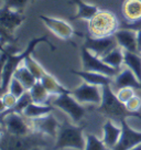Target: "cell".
<instances>
[{
  "mask_svg": "<svg viewBox=\"0 0 141 150\" xmlns=\"http://www.w3.org/2000/svg\"><path fill=\"white\" fill-rule=\"evenodd\" d=\"M47 43L52 51H55L56 47H54L47 39V35L38 37L32 39L29 42L27 49L22 52H19L17 54H7L5 52H1V64H2V71H1V94L8 92L9 84L11 79L13 77L14 71L20 66V64L25 60V57L31 55L34 51L35 47L39 43Z\"/></svg>",
  "mask_w": 141,
  "mask_h": 150,
  "instance_id": "obj_1",
  "label": "cell"
},
{
  "mask_svg": "<svg viewBox=\"0 0 141 150\" xmlns=\"http://www.w3.org/2000/svg\"><path fill=\"white\" fill-rule=\"evenodd\" d=\"M103 98L102 103L99 104L97 112L104 115L106 118L111 120L120 122L122 119H127L129 117H136L141 119L140 112H130L126 105L118 99L117 95L111 88V85H105L102 87Z\"/></svg>",
  "mask_w": 141,
  "mask_h": 150,
  "instance_id": "obj_2",
  "label": "cell"
},
{
  "mask_svg": "<svg viewBox=\"0 0 141 150\" xmlns=\"http://www.w3.org/2000/svg\"><path fill=\"white\" fill-rule=\"evenodd\" d=\"M87 29L90 37L108 38L113 37L120 29V22L113 11L99 10L90 21H87Z\"/></svg>",
  "mask_w": 141,
  "mask_h": 150,
  "instance_id": "obj_3",
  "label": "cell"
},
{
  "mask_svg": "<svg viewBox=\"0 0 141 150\" xmlns=\"http://www.w3.org/2000/svg\"><path fill=\"white\" fill-rule=\"evenodd\" d=\"M86 139L83 136V127L75 126L67 120L60 124L57 130L56 142L53 150H61L65 148H73L76 150H84Z\"/></svg>",
  "mask_w": 141,
  "mask_h": 150,
  "instance_id": "obj_4",
  "label": "cell"
},
{
  "mask_svg": "<svg viewBox=\"0 0 141 150\" xmlns=\"http://www.w3.org/2000/svg\"><path fill=\"white\" fill-rule=\"evenodd\" d=\"M42 136L43 135L34 131L27 136H16L2 129L0 150H32L35 147L47 146V142L43 139Z\"/></svg>",
  "mask_w": 141,
  "mask_h": 150,
  "instance_id": "obj_5",
  "label": "cell"
},
{
  "mask_svg": "<svg viewBox=\"0 0 141 150\" xmlns=\"http://www.w3.org/2000/svg\"><path fill=\"white\" fill-rule=\"evenodd\" d=\"M25 20L21 12L9 9L1 6L0 9V33H1V47L8 43H17L18 38L13 37L14 30Z\"/></svg>",
  "mask_w": 141,
  "mask_h": 150,
  "instance_id": "obj_6",
  "label": "cell"
},
{
  "mask_svg": "<svg viewBox=\"0 0 141 150\" xmlns=\"http://www.w3.org/2000/svg\"><path fill=\"white\" fill-rule=\"evenodd\" d=\"M80 59H82V64H83L84 71L97 72V73H102L110 77H115L121 71L107 65L100 57L96 56L84 45L80 47Z\"/></svg>",
  "mask_w": 141,
  "mask_h": 150,
  "instance_id": "obj_7",
  "label": "cell"
},
{
  "mask_svg": "<svg viewBox=\"0 0 141 150\" xmlns=\"http://www.w3.org/2000/svg\"><path fill=\"white\" fill-rule=\"evenodd\" d=\"M51 104L54 107L62 109L63 112L67 114L75 122H80L85 115V109L77 99L70 93L57 95L52 99Z\"/></svg>",
  "mask_w": 141,
  "mask_h": 150,
  "instance_id": "obj_8",
  "label": "cell"
},
{
  "mask_svg": "<svg viewBox=\"0 0 141 150\" xmlns=\"http://www.w3.org/2000/svg\"><path fill=\"white\" fill-rule=\"evenodd\" d=\"M24 116L17 112H11L1 117V128L16 136H27L33 132L30 124L24 120Z\"/></svg>",
  "mask_w": 141,
  "mask_h": 150,
  "instance_id": "obj_9",
  "label": "cell"
},
{
  "mask_svg": "<svg viewBox=\"0 0 141 150\" xmlns=\"http://www.w3.org/2000/svg\"><path fill=\"white\" fill-rule=\"evenodd\" d=\"M83 37L85 38V42L83 45L100 59L104 57L106 54H108L116 47H118L116 38L114 35L108 38H94L88 34V35H83Z\"/></svg>",
  "mask_w": 141,
  "mask_h": 150,
  "instance_id": "obj_10",
  "label": "cell"
},
{
  "mask_svg": "<svg viewBox=\"0 0 141 150\" xmlns=\"http://www.w3.org/2000/svg\"><path fill=\"white\" fill-rule=\"evenodd\" d=\"M98 87L99 86L83 82L78 87H76L75 89H72V95L80 104L90 103V104L99 105V104L102 103L103 92H100Z\"/></svg>",
  "mask_w": 141,
  "mask_h": 150,
  "instance_id": "obj_11",
  "label": "cell"
},
{
  "mask_svg": "<svg viewBox=\"0 0 141 150\" xmlns=\"http://www.w3.org/2000/svg\"><path fill=\"white\" fill-rule=\"evenodd\" d=\"M119 122L121 127V136L113 150H129L136 146L141 145V131L132 129L126 119H122Z\"/></svg>",
  "mask_w": 141,
  "mask_h": 150,
  "instance_id": "obj_12",
  "label": "cell"
},
{
  "mask_svg": "<svg viewBox=\"0 0 141 150\" xmlns=\"http://www.w3.org/2000/svg\"><path fill=\"white\" fill-rule=\"evenodd\" d=\"M39 18L42 20L43 23L47 25V29L54 35H56L62 40H70L74 33H77L74 31V29L72 28L70 23H67L66 21L62 20V19L52 18V17H47L44 14H40Z\"/></svg>",
  "mask_w": 141,
  "mask_h": 150,
  "instance_id": "obj_13",
  "label": "cell"
},
{
  "mask_svg": "<svg viewBox=\"0 0 141 150\" xmlns=\"http://www.w3.org/2000/svg\"><path fill=\"white\" fill-rule=\"evenodd\" d=\"M30 125L34 132L50 137H56L60 124L52 114L44 115L42 117L30 119Z\"/></svg>",
  "mask_w": 141,
  "mask_h": 150,
  "instance_id": "obj_14",
  "label": "cell"
},
{
  "mask_svg": "<svg viewBox=\"0 0 141 150\" xmlns=\"http://www.w3.org/2000/svg\"><path fill=\"white\" fill-rule=\"evenodd\" d=\"M114 37L116 38L118 45L123 51L139 53L138 45H137V31L131 30V29L120 28L114 34Z\"/></svg>",
  "mask_w": 141,
  "mask_h": 150,
  "instance_id": "obj_15",
  "label": "cell"
},
{
  "mask_svg": "<svg viewBox=\"0 0 141 150\" xmlns=\"http://www.w3.org/2000/svg\"><path fill=\"white\" fill-rule=\"evenodd\" d=\"M113 85L117 89L123 88V87H131V88L141 91V82L138 80L136 74L128 67L126 70L120 71L114 77Z\"/></svg>",
  "mask_w": 141,
  "mask_h": 150,
  "instance_id": "obj_16",
  "label": "cell"
},
{
  "mask_svg": "<svg viewBox=\"0 0 141 150\" xmlns=\"http://www.w3.org/2000/svg\"><path fill=\"white\" fill-rule=\"evenodd\" d=\"M123 22L135 23L141 20V0H123L121 6Z\"/></svg>",
  "mask_w": 141,
  "mask_h": 150,
  "instance_id": "obj_17",
  "label": "cell"
},
{
  "mask_svg": "<svg viewBox=\"0 0 141 150\" xmlns=\"http://www.w3.org/2000/svg\"><path fill=\"white\" fill-rule=\"evenodd\" d=\"M72 74L80 76L82 80L92 85H96V86H100L103 87L105 85H111L113 84L114 77L107 76L102 73H97V72H90V71H75L70 70V71Z\"/></svg>",
  "mask_w": 141,
  "mask_h": 150,
  "instance_id": "obj_18",
  "label": "cell"
},
{
  "mask_svg": "<svg viewBox=\"0 0 141 150\" xmlns=\"http://www.w3.org/2000/svg\"><path fill=\"white\" fill-rule=\"evenodd\" d=\"M121 136V127L114 125L111 119H107L103 126V141L107 148L113 149Z\"/></svg>",
  "mask_w": 141,
  "mask_h": 150,
  "instance_id": "obj_19",
  "label": "cell"
},
{
  "mask_svg": "<svg viewBox=\"0 0 141 150\" xmlns=\"http://www.w3.org/2000/svg\"><path fill=\"white\" fill-rule=\"evenodd\" d=\"M70 4L76 6L77 8V12L75 16L70 17L72 21H76V20H86L90 21V19L94 17L95 14L99 11L98 7L95 5H90L87 2H85L83 0H70Z\"/></svg>",
  "mask_w": 141,
  "mask_h": 150,
  "instance_id": "obj_20",
  "label": "cell"
},
{
  "mask_svg": "<svg viewBox=\"0 0 141 150\" xmlns=\"http://www.w3.org/2000/svg\"><path fill=\"white\" fill-rule=\"evenodd\" d=\"M41 82L42 84L44 85V87L47 89V92L51 94V96H57V95H62V94H66V93H70L72 94V91L68 88H66L65 86L63 85L56 80L55 76H53L50 73H45L43 75V77L41 79Z\"/></svg>",
  "mask_w": 141,
  "mask_h": 150,
  "instance_id": "obj_21",
  "label": "cell"
},
{
  "mask_svg": "<svg viewBox=\"0 0 141 150\" xmlns=\"http://www.w3.org/2000/svg\"><path fill=\"white\" fill-rule=\"evenodd\" d=\"M54 110V106L51 104H37L31 103L28 107L24 109L23 115L28 119H33V118L42 117L44 115L51 114Z\"/></svg>",
  "mask_w": 141,
  "mask_h": 150,
  "instance_id": "obj_22",
  "label": "cell"
},
{
  "mask_svg": "<svg viewBox=\"0 0 141 150\" xmlns=\"http://www.w3.org/2000/svg\"><path fill=\"white\" fill-rule=\"evenodd\" d=\"M123 64L136 74L141 82V55L136 52L123 51Z\"/></svg>",
  "mask_w": 141,
  "mask_h": 150,
  "instance_id": "obj_23",
  "label": "cell"
},
{
  "mask_svg": "<svg viewBox=\"0 0 141 150\" xmlns=\"http://www.w3.org/2000/svg\"><path fill=\"white\" fill-rule=\"evenodd\" d=\"M31 94L33 103L37 104H51L50 103V97L51 94L47 92V89L44 87L41 81H37V83L33 85L31 88L29 89ZM52 105V104H51Z\"/></svg>",
  "mask_w": 141,
  "mask_h": 150,
  "instance_id": "obj_24",
  "label": "cell"
},
{
  "mask_svg": "<svg viewBox=\"0 0 141 150\" xmlns=\"http://www.w3.org/2000/svg\"><path fill=\"white\" fill-rule=\"evenodd\" d=\"M13 77H16L18 81H20V83L23 85L27 91L31 88L33 85L37 83V81H38L25 65H20L17 70L14 71Z\"/></svg>",
  "mask_w": 141,
  "mask_h": 150,
  "instance_id": "obj_25",
  "label": "cell"
},
{
  "mask_svg": "<svg viewBox=\"0 0 141 150\" xmlns=\"http://www.w3.org/2000/svg\"><path fill=\"white\" fill-rule=\"evenodd\" d=\"M102 60L107 65L120 71L121 65L123 64V50L118 45V47H116L114 50L109 52L108 54H106L104 57H102Z\"/></svg>",
  "mask_w": 141,
  "mask_h": 150,
  "instance_id": "obj_26",
  "label": "cell"
},
{
  "mask_svg": "<svg viewBox=\"0 0 141 150\" xmlns=\"http://www.w3.org/2000/svg\"><path fill=\"white\" fill-rule=\"evenodd\" d=\"M31 103H33L31 94H30L29 91H27L21 97L18 98V100H17V103H16V105H14L13 107L10 108V109H7L5 112H1V117H5L6 115L11 114V112H17V114H21L22 115L24 109L28 107Z\"/></svg>",
  "mask_w": 141,
  "mask_h": 150,
  "instance_id": "obj_27",
  "label": "cell"
},
{
  "mask_svg": "<svg viewBox=\"0 0 141 150\" xmlns=\"http://www.w3.org/2000/svg\"><path fill=\"white\" fill-rule=\"evenodd\" d=\"M23 63H24V65L28 67L29 71L34 75V77H35L38 81L41 80V79L43 77V75L47 73V71L44 70V67H43V66L34 59V57H33L32 54L27 56L25 60L23 61Z\"/></svg>",
  "mask_w": 141,
  "mask_h": 150,
  "instance_id": "obj_28",
  "label": "cell"
},
{
  "mask_svg": "<svg viewBox=\"0 0 141 150\" xmlns=\"http://www.w3.org/2000/svg\"><path fill=\"white\" fill-rule=\"evenodd\" d=\"M107 147L104 144L103 139L100 140L95 135L86 136V145L84 150H106Z\"/></svg>",
  "mask_w": 141,
  "mask_h": 150,
  "instance_id": "obj_29",
  "label": "cell"
},
{
  "mask_svg": "<svg viewBox=\"0 0 141 150\" xmlns=\"http://www.w3.org/2000/svg\"><path fill=\"white\" fill-rule=\"evenodd\" d=\"M2 1V6L8 7L9 9L18 11V12H23L25 6L28 5V2L31 0H1Z\"/></svg>",
  "mask_w": 141,
  "mask_h": 150,
  "instance_id": "obj_30",
  "label": "cell"
},
{
  "mask_svg": "<svg viewBox=\"0 0 141 150\" xmlns=\"http://www.w3.org/2000/svg\"><path fill=\"white\" fill-rule=\"evenodd\" d=\"M18 98L8 91L6 93L1 94V112H5L7 109L12 108L16 105Z\"/></svg>",
  "mask_w": 141,
  "mask_h": 150,
  "instance_id": "obj_31",
  "label": "cell"
},
{
  "mask_svg": "<svg viewBox=\"0 0 141 150\" xmlns=\"http://www.w3.org/2000/svg\"><path fill=\"white\" fill-rule=\"evenodd\" d=\"M8 91H9L11 94H13L17 98L21 97V96L27 92L25 87H24L23 85L20 83V81H18L16 77H12V79H11L10 84H9V89H8Z\"/></svg>",
  "mask_w": 141,
  "mask_h": 150,
  "instance_id": "obj_32",
  "label": "cell"
},
{
  "mask_svg": "<svg viewBox=\"0 0 141 150\" xmlns=\"http://www.w3.org/2000/svg\"><path fill=\"white\" fill-rule=\"evenodd\" d=\"M117 95L118 99L121 102V103L126 104L130 98H132L136 93H135V88H131V87H123V88L117 89Z\"/></svg>",
  "mask_w": 141,
  "mask_h": 150,
  "instance_id": "obj_33",
  "label": "cell"
},
{
  "mask_svg": "<svg viewBox=\"0 0 141 150\" xmlns=\"http://www.w3.org/2000/svg\"><path fill=\"white\" fill-rule=\"evenodd\" d=\"M126 107L133 112H139V110L141 109V98L138 95H135L132 98H130L127 103L125 104Z\"/></svg>",
  "mask_w": 141,
  "mask_h": 150,
  "instance_id": "obj_34",
  "label": "cell"
},
{
  "mask_svg": "<svg viewBox=\"0 0 141 150\" xmlns=\"http://www.w3.org/2000/svg\"><path fill=\"white\" fill-rule=\"evenodd\" d=\"M120 28H126V29H131V30H135V31H138L141 29V20L138 21V22H135V23H126L122 21V23H120Z\"/></svg>",
  "mask_w": 141,
  "mask_h": 150,
  "instance_id": "obj_35",
  "label": "cell"
},
{
  "mask_svg": "<svg viewBox=\"0 0 141 150\" xmlns=\"http://www.w3.org/2000/svg\"><path fill=\"white\" fill-rule=\"evenodd\" d=\"M137 45H138V52L141 53V29L137 31Z\"/></svg>",
  "mask_w": 141,
  "mask_h": 150,
  "instance_id": "obj_36",
  "label": "cell"
},
{
  "mask_svg": "<svg viewBox=\"0 0 141 150\" xmlns=\"http://www.w3.org/2000/svg\"><path fill=\"white\" fill-rule=\"evenodd\" d=\"M129 150H141V145L136 146V147H133V148H131V149H129Z\"/></svg>",
  "mask_w": 141,
  "mask_h": 150,
  "instance_id": "obj_37",
  "label": "cell"
},
{
  "mask_svg": "<svg viewBox=\"0 0 141 150\" xmlns=\"http://www.w3.org/2000/svg\"><path fill=\"white\" fill-rule=\"evenodd\" d=\"M32 150H41V149H40V147H35V148H33Z\"/></svg>",
  "mask_w": 141,
  "mask_h": 150,
  "instance_id": "obj_38",
  "label": "cell"
},
{
  "mask_svg": "<svg viewBox=\"0 0 141 150\" xmlns=\"http://www.w3.org/2000/svg\"><path fill=\"white\" fill-rule=\"evenodd\" d=\"M34 1H35V0H31V4H33V2H34Z\"/></svg>",
  "mask_w": 141,
  "mask_h": 150,
  "instance_id": "obj_39",
  "label": "cell"
}]
</instances>
